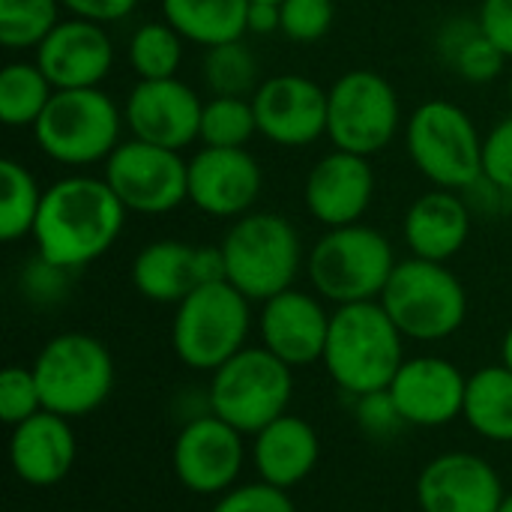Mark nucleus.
Segmentation results:
<instances>
[{"label":"nucleus","instance_id":"dca6fc26","mask_svg":"<svg viewBox=\"0 0 512 512\" xmlns=\"http://www.w3.org/2000/svg\"><path fill=\"white\" fill-rule=\"evenodd\" d=\"M201 111V96L180 78L138 81L123 102V120L132 138L168 150H186L198 141Z\"/></svg>","mask_w":512,"mask_h":512},{"label":"nucleus","instance_id":"393cba45","mask_svg":"<svg viewBox=\"0 0 512 512\" xmlns=\"http://www.w3.org/2000/svg\"><path fill=\"white\" fill-rule=\"evenodd\" d=\"M132 288L150 303H180L198 288L195 246L183 240L147 243L132 261Z\"/></svg>","mask_w":512,"mask_h":512},{"label":"nucleus","instance_id":"5701e85b","mask_svg":"<svg viewBox=\"0 0 512 512\" xmlns=\"http://www.w3.org/2000/svg\"><path fill=\"white\" fill-rule=\"evenodd\" d=\"M471 204L453 189H432L411 201L402 219V234L414 258L447 264L471 237Z\"/></svg>","mask_w":512,"mask_h":512},{"label":"nucleus","instance_id":"aec40b11","mask_svg":"<svg viewBox=\"0 0 512 512\" xmlns=\"http://www.w3.org/2000/svg\"><path fill=\"white\" fill-rule=\"evenodd\" d=\"M333 312L300 288H288L261 303V345L291 369H303L324 360Z\"/></svg>","mask_w":512,"mask_h":512},{"label":"nucleus","instance_id":"39448f33","mask_svg":"<svg viewBox=\"0 0 512 512\" xmlns=\"http://www.w3.org/2000/svg\"><path fill=\"white\" fill-rule=\"evenodd\" d=\"M123 111L117 102L99 90H54L48 108L36 120L33 141L57 165L87 168L108 162V156L123 144Z\"/></svg>","mask_w":512,"mask_h":512},{"label":"nucleus","instance_id":"20e7f679","mask_svg":"<svg viewBox=\"0 0 512 512\" xmlns=\"http://www.w3.org/2000/svg\"><path fill=\"white\" fill-rule=\"evenodd\" d=\"M396 255L390 240L363 222L327 228L306 258V273L318 297L348 306L381 300L393 270Z\"/></svg>","mask_w":512,"mask_h":512},{"label":"nucleus","instance_id":"4be33fe9","mask_svg":"<svg viewBox=\"0 0 512 512\" xmlns=\"http://www.w3.org/2000/svg\"><path fill=\"white\" fill-rule=\"evenodd\" d=\"M78 456V441L72 420L39 411L21 426L12 429L9 438V465L12 474L36 489L57 486L60 480L69 477L72 465Z\"/></svg>","mask_w":512,"mask_h":512},{"label":"nucleus","instance_id":"79ce46f5","mask_svg":"<svg viewBox=\"0 0 512 512\" xmlns=\"http://www.w3.org/2000/svg\"><path fill=\"white\" fill-rule=\"evenodd\" d=\"M246 30L255 33V36L282 33V6L279 3H267V0H249Z\"/></svg>","mask_w":512,"mask_h":512},{"label":"nucleus","instance_id":"412c9836","mask_svg":"<svg viewBox=\"0 0 512 512\" xmlns=\"http://www.w3.org/2000/svg\"><path fill=\"white\" fill-rule=\"evenodd\" d=\"M372 198H375V168L369 156L348 153V150H333L321 156L303 183L306 210L327 228L360 222Z\"/></svg>","mask_w":512,"mask_h":512},{"label":"nucleus","instance_id":"f03ea898","mask_svg":"<svg viewBox=\"0 0 512 512\" xmlns=\"http://www.w3.org/2000/svg\"><path fill=\"white\" fill-rule=\"evenodd\" d=\"M405 360V336L381 300L336 306L321 363L342 393L357 399L387 390Z\"/></svg>","mask_w":512,"mask_h":512},{"label":"nucleus","instance_id":"423d86ee","mask_svg":"<svg viewBox=\"0 0 512 512\" xmlns=\"http://www.w3.org/2000/svg\"><path fill=\"white\" fill-rule=\"evenodd\" d=\"M252 330V300L231 282L198 285L177 303L171 324V345L183 366L195 372H216L246 348Z\"/></svg>","mask_w":512,"mask_h":512},{"label":"nucleus","instance_id":"e433bc0d","mask_svg":"<svg viewBox=\"0 0 512 512\" xmlns=\"http://www.w3.org/2000/svg\"><path fill=\"white\" fill-rule=\"evenodd\" d=\"M210 512H297V507L285 489L258 480L246 486H234L231 492L219 495Z\"/></svg>","mask_w":512,"mask_h":512},{"label":"nucleus","instance_id":"a19ab883","mask_svg":"<svg viewBox=\"0 0 512 512\" xmlns=\"http://www.w3.org/2000/svg\"><path fill=\"white\" fill-rule=\"evenodd\" d=\"M480 24L495 45L512 57V0H480Z\"/></svg>","mask_w":512,"mask_h":512},{"label":"nucleus","instance_id":"72a5a7b5","mask_svg":"<svg viewBox=\"0 0 512 512\" xmlns=\"http://www.w3.org/2000/svg\"><path fill=\"white\" fill-rule=\"evenodd\" d=\"M258 135V120L252 99L246 96H213L201 111V135L204 147H246Z\"/></svg>","mask_w":512,"mask_h":512},{"label":"nucleus","instance_id":"a18cd8bd","mask_svg":"<svg viewBox=\"0 0 512 512\" xmlns=\"http://www.w3.org/2000/svg\"><path fill=\"white\" fill-rule=\"evenodd\" d=\"M510 99H512V72H510Z\"/></svg>","mask_w":512,"mask_h":512},{"label":"nucleus","instance_id":"58836bf2","mask_svg":"<svg viewBox=\"0 0 512 512\" xmlns=\"http://www.w3.org/2000/svg\"><path fill=\"white\" fill-rule=\"evenodd\" d=\"M483 177L512 192V114L498 120L483 138Z\"/></svg>","mask_w":512,"mask_h":512},{"label":"nucleus","instance_id":"c85d7f7f","mask_svg":"<svg viewBox=\"0 0 512 512\" xmlns=\"http://www.w3.org/2000/svg\"><path fill=\"white\" fill-rule=\"evenodd\" d=\"M54 96L36 60H12L0 72V120L9 129H33Z\"/></svg>","mask_w":512,"mask_h":512},{"label":"nucleus","instance_id":"c756f323","mask_svg":"<svg viewBox=\"0 0 512 512\" xmlns=\"http://www.w3.org/2000/svg\"><path fill=\"white\" fill-rule=\"evenodd\" d=\"M45 189L36 183L33 171L15 159L0 162V240L15 243L33 234Z\"/></svg>","mask_w":512,"mask_h":512},{"label":"nucleus","instance_id":"7c9ffc66","mask_svg":"<svg viewBox=\"0 0 512 512\" xmlns=\"http://www.w3.org/2000/svg\"><path fill=\"white\" fill-rule=\"evenodd\" d=\"M183 42L186 39L165 18L135 27L126 45V57L138 81L177 78V69L183 63Z\"/></svg>","mask_w":512,"mask_h":512},{"label":"nucleus","instance_id":"2eb2a0df","mask_svg":"<svg viewBox=\"0 0 512 512\" xmlns=\"http://www.w3.org/2000/svg\"><path fill=\"white\" fill-rule=\"evenodd\" d=\"M258 135L279 147H309L327 135V90L297 72L270 75L252 93Z\"/></svg>","mask_w":512,"mask_h":512},{"label":"nucleus","instance_id":"f704fd0d","mask_svg":"<svg viewBox=\"0 0 512 512\" xmlns=\"http://www.w3.org/2000/svg\"><path fill=\"white\" fill-rule=\"evenodd\" d=\"M39 411H45V408H42V396H39L33 369L6 366L0 372V420L9 429H15Z\"/></svg>","mask_w":512,"mask_h":512},{"label":"nucleus","instance_id":"1a4fd4ad","mask_svg":"<svg viewBox=\"0 0 512 512\" xmlns=\"http://www.w3.org/2000/svg\"><path fill=\"white\" fill-rule=\"evenodd\" d=\"M291 396L294 369L261 345L243 348L213 372L207 405L210 414H216L237 432L258 435L273 420L288 414Z\"/></svg>","mask_w":512,"mask_h":512},{"label":"nucleus","instance_id":"7ed1b4c3","mask_svg":"<svg viewBox=\"0 0 512 512\" xmlns=\"http://www.w3.org/2000/svg\"><path fill=\"white\" fill-rule=\"evenodd\" d=\"M219 246L228 282L252 303H267L270 297L294 288L303 267V240L279 213L252 210L234 219Z\"/></svg>","mask_w":512,"mask_h":512},{"label":"nucleus","instance_id":"c9c22d12","mask_svg":"<svg viewBox=\"0 0 512 512\" xmlns=\"http://www.w3.org/2000/svg\"><path fill=\"white\" fill-rule=\"evenodd\" d=\"M282 33L291 42H318L336 24V0H282Z\"/></svg>","mask_w":512,"mask_h":512},{"label":"nucleus","instance_id":"a211bd4d","mask_svg":"<svg viewBox=\"0 0 512 512\" xmlns=\"http://www.w3.org/2000/svg\"><path fill=\"white\" fill-rule=\"evenodd\" d=\"M408 426L441 429L462 417L468 378L444 357H408L387 387Z\"/></svg>","mask_w":512,"mask_h":512},{"label":"nucleus","instance_id":"f3484780","mask_svg":"<svg viewBox=\"0 0 512 512\" xmlns=\"http://www.w3.org/2000/svg\"><path fill=\"white\" fill-rule=\"evenodd\" d=\"M504 483L492 462L477 453H441L417 477V504L423 512H498Z\"/></svg>","mask_w":512,"mask_h":512},{"label":"nucleus","instance_id":"6e6552de","mask_svg":"<svg viewBox=\"0 0 512 512\" xmlns=\"http://www.w3.org/2000/svg\"><path fill=\"white\" fill-rule=\"evenodd\" d=\"M42 408L78 420L102 408L114 390V357L90 333H60L33 360Z\"/></svg>","mask_w":512,"mask_h":512},{"label":"nucleus","instance_id":"49530a36","mask_svg":"<svg viewBox=\"0 0 512 512\" xmlns=\"http://www.w3.org/2000/svg\"><path fill=\"white\" fill-rule=\"evenodd\" d=\"M267 3H282V0H267Z\"/></svg>","mask_w":512,"mask_h":512},{"label":"nucleus","instance_id":"cd10ccee","mask_svg":"<svg viewBox=\"0 0 512 512\" xmlns=\"http://www.w3.org/2000/svg\"><path fill=\"white\" fill-rule=\"evenodd\" d=\"M465 423L492 444H512V372L486 366L468 378L465 390Z\"/></svg>","mask_w":512,"mask_h":512},{"label":"nucleus","instance_id":"ddd939ff","mask_svg":"<svg viewBox=\"0 0 512 512\" xmlns=\"http://www.w3.org/2000/svg\"><path fill=\"white\" fill-rule=\"evenodd\" d=\"M243 432L219 420L216 414L192 417L174 438L171 468L183 489L204 498H219L231 492L240 480L246 462Z\"/></svg>","mask_w":512,"mask_h":512},{"label":"nucleus","instance_id":"4468645a","mask_svg":"<svg viewBox=\"0 0 512 512\" xmlns=\"http://www.w3.org/2000/svg\"><path fill=\"white\" fill-rule=\"evenodd\" d=\"M264 189V171L246 147H201L189 159V204L213 219L252 213Z\"/></svg>","mask_w":512,"mask_h":512},{"label":"nucleus","instance_id":"bb28decb","mask_svg":"<svg viewBox=\"0 0 512 512\" xmlns=\"http://www.w3.org/2000/svg\"><path fill=\"white\" fill-rule=\"evenodd\" d=\"M249 0H162V18L201 48L243 39Z\"/></svg>","mask_w":512,"mask_h":512},{"label":"nucleus","instance_id":"0eeeda50","mask_svg":"<svg viewBox=\"0 0 512 512\" xmlns=\"http://www.w3.org/2000/svg\"><path fill=\"white\" fill-rule=\"evenodd\" d=\"M381 306L399 333L414 342L450 339L468 318V294L459 276L441 261L414 255L396 264L381 294Z\"/></svg>","mask_w":512,"mask_h":512},{"label":"nucleus","instance_id":"c03bdc74","mask_svg":"<svg viewBox=\"0 0 512 512\" xmlns=\"http://www.w3.org/2000/svg\"><path fill=\"white\" fill-rule=\"evenodd\" d=\"M498 512H512V492L510 495H504V501H501V510Z\"/></svg>","mask_w":512,"mask_h":512},{"label":"nucleus","instance_id":"9d476101","mask_svg":"<svg viewBox=\"0 0 512 512\" xmlns=\"http://www.w3.org/2000/svg\"><path fill=\"white\" fill-rule=\"evenodd\" d=\"M408 156L438 189L465 192L483 177V138L474 117L450 102L429 99L408 117Z\"/></svg>","mask_w":512,"mask_h":512},{"label":"nucleus","instance_id":"f8f14e48","mask_svg":"<svg viewBox=\"0 0 512 512\" xmlns=\"http://www.w3.org/2000/svg\"><path fill=\"white\" fill-rule=\"evenodd\" d=\"M102 177L129 213L165 216L189 201V159L141 138L123 141L108 156Z\"/></svg>","mask_w":512,"mask_h":512},{"label":"nucleus","instance_id":"b1692460","mask_svg":"<svg viewBox=\"0 0 512 512\" xmlns=\"http://www.w3.org/2000/svg\"><path fill=\"white\" fill-rule=\"evenodd\" d=\"M252 468L258 480L291 492L318 465L321 441L312 423L294 414H282L267 429L252 435Z\"/></svg>","mask_w":512,"mask_h":512},{"label":"nucleus","instance_id":"473e14b6","mask_svg":"<svg viewBox=\"0 0 512 512\" xmlns=\"http://www.w3.org/2000/svg\"><path fill=\"white\" fill-rule=\"evenodd\" d=\"M60 9V0H0V45L6 51H36L63 21Z\"/></svg>","mask_w":512,"mask_h":512},{"label":"nucleus","instance_id":"37998d69","mask_svg":"<svg viewBox=\"0 0 512 512\" xmlns=\"http://www.w3.org/2000/svg\"><path fill=\"white\" fill-rule=\"evenodd\" d=\"M501 363L512 372V327L504 333V342H501Z\"/></svg>","mask_w":512,"mask_h":512},{"label":"nucleus","instance_id":"6ab92c4d","mask_svg":"<svg viewBox=\"0 0 512 512\" xmlns=\"http://www.w3.org/2000/svg\"><path fill=\"white\" fill-rule=\"evenodd\" d=\"M33 60L54 90L99 87L114 69V42L105 24L69 15L45 36Z\"/></svg>","mask_w":512,"mask_h":512},{"label":"nucleus","instance_id":"f257e3e1","mask_svg":"<svg viewBox=\"0 0 512 512\" xmlns=\"http://www.w3.org/2000/svg\"><path fill=\"white\" fill-rule=\"evenodd\" d=\"M126 207L105 177L69 174L45 189L33 243L36 255L60 270H81L102 258L123 234Z\"/></svg>","mask_w":512,"mask_h":512},{"label":"nucleus","instance_id":"2f4dec72","mask_svg":"<svg viewBox=\"0 0 512 512\" xmlns=\"http://www.w3.org/2000/svg\"><path fill=\"white\" fill-rule=\"evenodd\" d=\"M201 75H204L210 96H246V99H252V93L261 87L258 57L252 54V48L243 39L207 48L204 63H201Z\"/></svg>","mask_w":512,"mask_h":512},{"label":"nucleus","instance_id":"ea45409f","mask_svg":"<svg viewBox=\"0 0 512 512\" xmlns=\"http://www.w3.org/2000/svg\"><path fill=\"white\" fill-rule=\"evenodd\" d=\"M141 0H60V6L72 18L96 21V24H114L129 18L138 9Z\"/></svg>","mask_w":512,"mask_h":512},{"label":"nucleus","instance_id":"9b49d317","mask_svg":"<svg viewBox=\"0 0 512 512\" xmlns=\"http://www.w3.org/2000/svg\"><path fill=\"white\" fill-rule=\"evenodd\" d=\"M402 126L396 87L375 69H348L327 90V135L336 150L375 156Z\"/></svg>","mask_w":512,"mask_h":512},{"label":"nucleus","instance_id":"a878e982","mask_svg":"<svg viewBox=\"0 0 512 512\" xmlns=\"http://www.w3.org/2000/svg\"><path fill=\"white\" fill-rule=\"evenodd\" d=\"M438 54L441 60L462 78L471 84H489L504 72V63L510 60L495 39L483 30L480 18H450L438 36H435Z\"/></svg>","mask_w":512,"mask_h":512},{"label":"nucleus","instance_id":"4c0bfd02","mask_svg":"<svg viewBox=\"0 0 512 512\" xmlns=\"http://www.w3.org/2000/svg\"><path fill=\"white\" fill-rule=\"evenodd\" d=\"M354 417H357V426L369 435V438H393L405 423V417L399 414L390 390H378V393H366V396H357V408H354Z\"/></svg>","mask_w":512,"mask_h":512}]
</instances>
